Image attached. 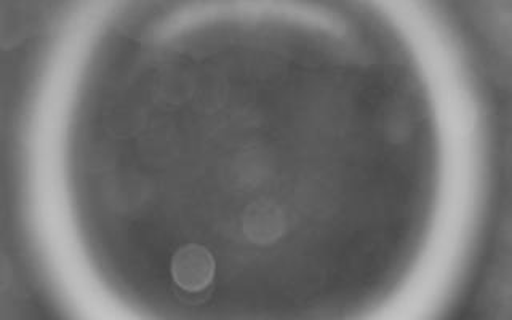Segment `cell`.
Returning <instances> with one entry per match:
<instances>
[{
	"label": "cell",
	"mask_w": 512,
	"mask_h": 320,
	"mask_svg": "<svg viewBox=\"0 0 512 320\" xmlns=\"http://www.w3.org/2000/svg\"><path fill=\"white\" fill-rule=\"evenodd\" d=\"M242 231L252 244L271 245L287 231V220L279 205L271 200H256L245 208Z\"/></svg>",
	"instance_id": "2"
},
{
	"label": "cell",
	"mask_w": 512,
	"mask_h": 320,
	"mask_svg": "<svg viewBox=\"0 0 512 320\" xmlns=\"http://www.w3.org/2000/svg\"><path fill=\"white\" fill-rule=\"evenodd\" d=\"M172 277L175 284L186 292H202L215 277L212 253L202 245H184L173 255Z\"/></svg>",
	"instance_id": "1"
}]
</instances>
